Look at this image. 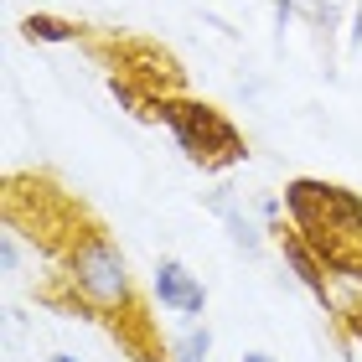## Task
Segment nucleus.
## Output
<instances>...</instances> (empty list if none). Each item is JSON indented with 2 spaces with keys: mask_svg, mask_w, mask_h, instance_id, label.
Instances as JSON below:
<instances>
[{
  "mask_svg": "<svg viewBox=\"0 0 362 362\" xmlns=\"http://www.w3.org/2000/svg\"><path fill=\"white\" fill-rule=\"evenodd\" d=\"M243 362H274V357H264V352H249V357H243Z\"/></svg>",
  "mask_w": 362,
  "mask_h": 362,
  "instance_id": "423d86ee",
  "label": "nucleus"
},
{
  "mask_svg": "<svg viewBox=\"0 0 362 362\" xmlns=\"http://www.w3.org/2000/svg\"><path fill=\"white\" fill-rule=\"evenodd\" d=\"M166 114H171V124H176L181 145H187V151H192L197 160H238V156H243L238 135L218 119V114L192 109V104H171Z\"/></svg>",
  "mask_w": 362,
  "mask_h": 362,
  "instance_id": "f03ea898",
  "label": "nucleus"
},
{
  "mask_svg": "<svg viewBox=\"0 0 362 362\" xmlns=\"http://www.w3.org/2000/svg\"><path fill=\"white\" fill-rule=\"evenodd\" d=\"M47 362H73V357H47Z\"/></svg>",
  "mask_w": 362,
  "mask_h": 362,
  "instance_id": "0eeeda50",
  "label": "nucleus"
},
{
  "mask_svg": "<svg viewBox=\"0 0 362 362\" xmlns=\"http://www.w3.org/2000/svg\"><path fill=\"white\" fill-rule=\"evenodd\" d=\"M207 347H212L207 326H202V332H187V337L176 341V362H207Z\"/></svg>",
  "mask_w": 362,
  "mask_h": 362,
  "instance_id": "20e7f679",
  "label": "nucleus"
},
{
  "mask_svg": "<svg viewBox=\"0 0 362 362\" xmlns=\"http://www.w3.org/2000/svg\"><path fill=\"white\" fill-rule=\"evenodd\" d=\"M26 31H31V37H47V42H68V37H73V26L52 21V16H31V21H26Z\"/></svg>",
  "mask_w": 362,
  "mask_h": 362,
  "instance_id": "39448f33",
  "label": "nucleus"
},
{
  "mask_svg": "<svg viewBox=\"0 0 362 362\" xmlns=\"http://www.w3.org/2000/svg\"><path fill=\"white\" fill-rule=\"evenodd\" d=\"M73 279H78V290H83L93 305H124V295H129L124 259L114 254L104 238H88L83 249H78V259H73Z\"/></svg>",
  "mask_w": 362,
  "mask_h": 362,
  "instance_id": "f257e3e1",
  "label": "nucleus"
},
{
  "mask_svg": "<svg viewBox=\"0 0 362 362\" xmlns=\"http://www.w3.org/2000/svg\"><path fill=\"white\" fill-rule=\"evenodd\" d=\"M156 295H160V305L176 310V316H202V305H207L202 279H192L187 264H176V259H160V269H156Z\"/></svg>",
  "mask_w": 362,
  "mask_h": 362,
  "instance_id": "7ed1b4c3",
  "label": "nucleus"
}]
</instances>
